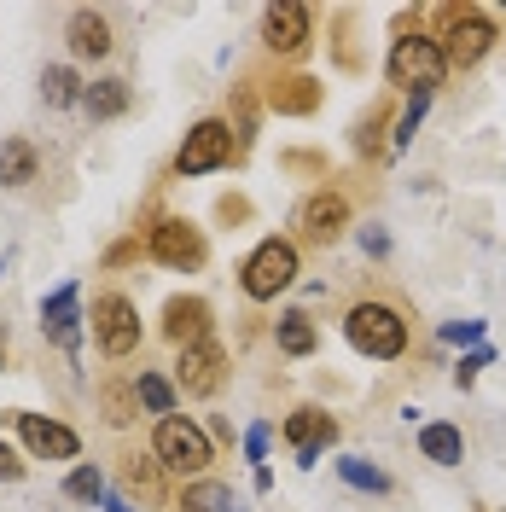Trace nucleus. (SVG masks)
<instances>
[{"mask_svg":"<svg viewBox=\"0 0 506 512\" xmlns=\"http://www.w3.org/2000/svg\"><path fill=\"white\" fill-rule=\"evenodd\" d=\"M344 338L367 361H402L413 344V320L396 297H361L344 309Z\"/></svg>","mask_w":506,"mask_h":512,"instance_id":"f257e3e1","label":"nucleus"},{"mask_svg":"<svg viewBox=\"0 0 506 512\" xmlns=\"http://www.w3.org/2000/svg\"><path fill=\"white\" fill-rule=\"evenodd\" d=\"M431 24H437L431 41L443 47L448 70H477V64L495 53V41H501L495 18H489V6H477V0H448V6H437Z\"/></svg>","mask_w":506,"mask_h":512,"instance_id":"f03ea898","label":"nucleus"},{"mask_svg":"<svg viewBox=\"0 0 506 512\" xmlns=\"http://www.w3.org/2000/svg\"><path fill=\"white\" fill-rule=\"evenodd\" d=\"M448 76L443 64V47L431 41V30H408L390 41V53H384V82L396 88V94H437Z\"/></svg>","mask_w":506,"mask_h":512,"instance_id":"7ed1b4c3","label":"nucleus"},{"mask_svg":"<svg viewBox=\"0 0 506 512\" xmlns=\"http://www.w3.org/2000/svg\"><path fill=\"white\" fill-rule=\"evenodd\" d=\"M152 454H158L163 472H175V478H210V466H216V437L187 414H169L158 419V431H152Z\"/></svg>","mask_w":506,"mask_h":512,"instance_id":"20e7f679","label":"nucleus"},{"mask_svg":"<svg viewBox=\"0 0 506 512\" xmlns=\"http://www.w3.org/2000/svg\"><path fill=\"white\" fill-rule=\"evenodd\" d=\"M297 274H303V251H297V239H262L245 262H239V291L251 297V303H274L280 291L297 286Z\"/></svg>","mask_w":506,"mask_h":512,"instance_id":"39448f33","label":"nucleus"},{"mask_svg":"<svg viewBox=\"0 0 506 512\" xmlns=\"http://www.w3.org/2000/svg\"><path fill=\"white\" fill-rule=\"evenodd\" d=\"M146 256L163 262V268H175V274H198L210 262V239H204V227L192 216H158L146 227Z\"/></svg>","mask_w":506,"mask_h":512,"instance_id":"423d86ee","label":"nucleus"},{"mask_svg":"<svg viewBox=\"0 0 506 512\" xmlns=\"http://www.w3.org/2000/svg\"><path fill=\"white\" fill-rule=\"evenodd\" d=\"M233 158H239L233 123L204 117V123L187 128V140H181V152H175V175H181V181H192V175H216V169H227Z\"/></svg>","mask_w":506,"mask_h":512,"instance_id":"0eeeda50","label":"nucleus"},{"mask_svg":"<svg viewBox=\"0 0 506 512\" xmlns=\"http://www.w3.org/2000/svg\"><path fill=\"white\" fill-rule=\"evenodd\" d=\"M94 344L105 361H128L140 350V309L123 291H99L94 297Z\"/></svg>","mask_w":506,"mask_h":512,"instance_id":"6e6552de","label":"nucleus"},{"mask_svg":"<svg viewBox=\"0 0 506 512\" xmlns=\"http://www.w3.org/2000/svg\"><path fill=\"white\" fill-rule=\"evenodd\" d=\"M309 41H315V6H303V0H274V6H262V47H268V53L303 59Z\"/></svg>","mask_w":506,"mask_h":512,"instance_id":"1a4fd4ad","label":"nucleus"},{"mask_svg":"<svg viewBox=\"0 0 506 512\" xmlns=\"http://www.w3.org/2000/svg\"><path fill=\"white\" fill-rule=\"evenodd\" d=\"M349 216H355L349 192L344 187H320V192H309V198L297 204V239H303V245H338Z\"/></svg>","mask_w":506,"mask_h":512,"instance_id":"9d476101","label":"nucleus"},{"mask_svg":"<svg viewBox=\"0 0 506 512\" xmlns=\"http://www.w3.org/2000/svg\"><path fill=\"white\" fill-rule=\"evenodd\" d=\"M227 350L216 338H204V344H187V350L175 355V390H187L192 402H210V396H222L227 384Z\"/></svg>","mask_w":506,"mask_h":512,"instance_id":"9b49d317","label":"nucleus"},{"mask_svg":"<svg viewBox=\"0 0 506 512\" xmlns=\"http://www.w3.org/2000/svg\"><path fill=\"white\" fill-rule=\"evenodd\" d=\"M12 425H18V437H24V454L30 460H76L82 454V437L53 414H24V408H12Z\"/></svg>","mask_w":506,"mask_h":512,"instance_id":"f8f14e48","label":"nucleus"},{"mask_svg":"<svg viewBox=\"0 0 506 512\" xmlns=\"http://www.w3.org/2000/svg\"><path fill=\"white\" fill-rule=\"evenodd\" d=\"M338 431L344 425H338V414H326V408H291L280 437L297 448V466H320V454L338 443Z\"/></svg>","mask_w":506,"mask_h":512,"instance_id":"ddd939ff","label":"nucleus"},{"mask_svg":"<svg viewBox=\"0 0 506 512\" xmlns=\"http://www.w3.org/2000/svg\"><path fill=\"white\" fill-rule=\"evenodd\" d=\"M210 326H216V309H210V297H198V291H181V297H169V303H163V338H169L175 350L204 344V338H210Z\"/></svg>","mask_w":506,"mask_h":512,"instance_id":"4468645a","label":"nucleus"},{"mask_svg":"<svg viewBox=\"0 0 506 512\" xmlns=\"http://www.w3.org/2000/svg\"><path fill=\"white\" fill-rule=\"evenodd\" d=\"M326 88H320L315 76H303V70H285V76H268V88H262V105L274 111V117H315Z\"/></svg>","mask_w":506,"mask_h":512,"instance_id":"2eb2a0df","label":"nucleus"},{"mask_svg":"<svg viewBox=\"0 0 506 512\" xmlns=\"http://www.w3.org/2000/svg\"><path fill=\"white\" fill-rule=\"evenodd\" d=\"M76 303H82V286H76V280H64L53 297H41V332L70 355L82 350V309H76Z\"/></svg>","mask_w":506,"mask_h":512,"instance_id":"dca6fc26","label":"nucleus"},{"mask_svg":"<svg viewBox=\"0 0 506 512\" xmlns=\"http://www.w3.org/2000/svg\"><path fill=\"white\" fill-rule=\"evenodd\" d=\"M64 47H70V59H111V18L94 12V6H76L70 18H64Z\"/></svg>","mask_w":506,"mask_h":512,"instance_id":"f3484780","label":"nucleus"},{"mask_svg":"<svg viewBox=\"0 0 506 512\" xmlns=\"http://www.w3.org/2000/svg\"><path fill=\"white\" fill-rule=\"evenodd\" d=\"M419 454L448 472V466L466 460V431H460L454 419H425V425H419Z\"/></svg>","mask_w":506,"mask_h":512,"instance_id":"a211bd4d","label":"nucleus"},{"mask_svg":"<svg viewBox=\"0 0 506 512\" xmlns=\"http://www.w3.org/2000/svg\"><path fill=\"white\" fill-rule=\"evenodd\" d=\"M128 105H134V88H128L123 76H99V82L82 88V111L94 123H117V117H128Z\"/></svg>","mask_w":506,"mask_h":512,"instance_id":"6ab92c4d","label":"nucleus"},{"mask_svg":"<svg viewBox=\"0 0 506 512\" xmlns=\"http://www.w3.org/2000/svg\"><path fill=\"white\" fill-rule=\"evenodd\" d=\"M35 175H41V152H35V140H24V134L0 140V187H6V192H24Z\"/></svg>","mask_w":506,"mask_h":512,"instance_id":"aec40b11","label":"nucleus"},{"mask_svg":"<svg viewBox=\"0 0 506 512\" xmlns=\"http://www.w3.org/2000/svg\"><path fill=\"white\" fill-rule=\"evenodd\" d=\"M274 344H280V355H291V361H309V355L320 350V326L303 309H291V315L274 320Z\"/></svg>","mask_w":506,"mask_h":512,"instance_id":"412c9836","label":"nucleus"},{"mask_svg":"<svg viewBox=\"0 0 506 512\" xmlns=\"http://www.w3.org/2000/svg\"><path fill=\"white\" fill-rule=\"evenodd\" d=\"M175 507L181 512H245V501H239L227 483H216V478H192L187 495H181Z\"/></svg>","mask_w":506,"mask_h":512,"instance_id":"4be33fe9","label":"nucleus"},{"mask_svg":"<svg viewBox=\"0 0 506 512\" xmlns=\"http://www.w3.org/2000/svg\"><path fill=\"white\" fill-rule=\"evenodd\" d=\"M390 123H396V117H390V99H384V105H373V111L355 123V134H349L355 152H361V158H390Z\"/></svg>","mask_w":506,"mask_h":512,"instance_id":"5701e85b","label":"nucleus"},{"mask_svg":"<svg viewBox=\"0 0 506 512\" xmlns=\"http://www.w3.org/2000/svg\"><path fill=\"white\" fill-rule=\"evenodd\" d=\"M82 76H76V64H47L41 70V99L53 105V111H70V105H82Z\"/></svg>","mask_w":506,"mask_h":512,"instance_id":"b1692460","label":"nucleus"},{"mask_svg":"<svg viewBox=\"0 0 506 512\" xmlns=\"http://www.w3.org/2000/svg\"><path fill=\"white\" fill-rule=\"evenodd\" d=\"M332 466H338V478H344L349 489H361V495H390V472L373 466L367 454H338Z\"/></svg>","mask_w":506,"mask_h":512,"instance_id":"393cba45","label":"nucleus"},{"mask_svg":"<svg viewBox=\"0 0 506 512\" xmlns=\"http://www.w3.org/2000/svg\"><path fill=\"white\" fill-rule=\"evenodd\" d=\"M134 402H140L146 414L169 419V414H175V384L163 379L158 367H140V373H134Z\"/></svg>","mask_w":506,"mask_h":512,"instance_id":"a878e982","label":"nucleus"},{"mask_svg":"<svg viewBox=\"0 0 506 512\" xmlns=\"http://www.w3.org/2000/svg\"><path fill=\"white\" fill-rule=\"evenodd\" d=\"M123 483L134 495H146V501H163V495H169V489H163L158 454H123Z\"/></svg>","mask_w":506,"mask_h":512,"instance_id":"bb28decb","label":"nucleus"},{"mask_svg":"<svg viewBox=\"0 0 506 512\" xmlns=\"http://www.w3.org/2000/svg\"><path fill=\"white\" fill-rule=\"evenodd\" d=\"M431 99H437V94H408V105H402V117L390 123V152H408V140L419 134V123H425V111H431Z\"/></svg>","mask_w":506,"mask_h":512,"instance_id":"cd10ccee","label":"nucleus"},{"mask_svg":"<svg viewBox=\"0 0 506 512\" xmlns=\"http://www.w3.org/2000/svg\"><path fill=\"white\" fill-rule=\"evenodd\" d=\"M99 408H105V419L111 425H128V419L140 414V402H134V384H99Z\"/></svg>","mask_w":506,"mask_h":512,"instance_id":"c85d7f7f","label":"nucleus"},{"mask_svg":"<svg viewBox=\"0 0 506 512\" xmlns=\"http://www.w3.org/2000/svg\"><path fill=\"white\" fill-rule=\"evenodd\" d=\"M64 495L82 501V507H99V501H105V472H99V466H76V472L64 478Z\"/></svg>","mask_w":506,"mask_h":512,"instance_id":"c756f323","label":"nucleus"},{"mask_svg":"<svg viewBox=\"0 0 506 512\" xmlns=\"http://www.w3.org/2000/svg\"><path fill=\"white\" fill-rule=\"evenodd\" d=\"M489 361H495V350H489V344H477V350H466L460 361H454V384H460V390H472V384H477V373H483Z\"/></svg>","mask_w":506,"mask_h":512,"instance_id":"7c9ffc66","label":"nucleus"},{"mask_svg":"<svg viewBox=\"0 0 506 512\" xmlns=\"http://www.w3.org/2000/svg\"><path fill=\"white\" fill-rule=\"evenodd\" d=\"M437 338H443V344H472V350H477V344L489 338V320H448Z\"/></svg>","mask_w":506,"mask_h":512,"instance_id":"2f4dec72","label":"nucleus"},{"mask_svg":"<svg viewBox=\"0 0 506 512\" xmlns=\"http://www.w3.org/2000/svg\"><path fill=\"white\" fill-rule=\"evenodd\" d=\"M280 169H291V175H326V152H280Z\"/></svg>","mask_w":506,"mask_h":512,"instance_id":"473e14b6","label":"nucleus"},{"mask_svg":"<svg viewBox=\"0 0 506 512\" xmlns=\"http://www.w3.org/2000/svg\"><path fill=\"white\" fill-rule=\"evenodd\" d=\"M349 30H355V12H338V64H344V70H361V53H355Z\"/></svg>","mask_w":506,"mask_h":512,"instance_id":"72a5a7b5","label":"nucleus"},{"mask_svg":"<svg viewBox=\"0 0 506 512\" xmlns=\"http://www.w3.org/2000/svg\"><path fill=\"white\" fill-rule=\"evenodd\" d=\"M216 222H227V227L251 222V198H239V192H227L222 204H216Z\"/></svg>","mask_w":506,"mask_h":512,"instance_id":"f704fd0d","label":"nucleus"},{"mask_svg":"<svg viewBox=\"0 0 506 512\" xmlns=\"http://www.w3.org/2000/svg\"><path fill=\"white\" fill-rule=\"evenodd\" d=\"M24 472H30V460L12 443H0V483H24Z\"/></svg>","mask_w":506,"mask_h":512,"instance_id":"c9c22d12","label":"nucleus"},{"mask_svg":"<svg viewBox=\"0 0 506 512\" xmlns=\"http://www.w3.org/2000/svg\"><path fill=\"white\" fill-rule=\"evenodd\" d=\"M361 251L373 256V262H384V256H390V233H384L379 222H367L361 227Z\"/></svg>","mask_w":506,"mask_h":512,"instance_id":"e433bc0d","label":"nucleus"},{"mask_svg":"<svg viewBox=\"0 0 506 512\" xmlns=\"http://www.w3.org/2000/svg\"><path fill=\"white\" fill-rule=\"evenodd\" d=\"M268 443H274V425H268V419H256L251 431H245V454H251V460H262V454H268Z\"/></svg>","mask_w":506,"mask_h":512,"instance_id":"4c0bfd02","label":"nucleus"},{"mask_svg":"<svg viewBox=\"0 0 506 512\" xmlns=\"http://www.w3.org/2000/svg\"><path fill=\"white\" fill-rule=\"evenodd\" d=\"M134 256H140V233H134V239H117V245L105 251V268H123V262H134Z\"/></svg>","mask_w":506,"mask_h":512,"instance_id":"58836bf2","label":"nucleus"},{"mask_svg":"<svg viewBox=\"0 0 506 512\" xmlns=\"http://www.w3.org/2000/svg\"><path fill=\"white\" fill-rule=\"evenodd\" d=\"M99 507H105V512H134V507H128V501H123V495H105Z\"/></svg>","mask_w":506,"mask_h":512,"instance_id":"ea45409f","label":"nucleus"},{"mask_svg":"<svg viewBox=\"0 0 506 512\" xmlns=\"http://www.w3.org/2000/svg\"><path fill=\"white\" fill-rule=\"evenodd\" d=\"M6 355H12V344H6V326H0V367H6Z\"/></svg>","mask_w":506,"mask_h":512,"instance_id":"a19ab883","label":"nucleus"}]
</instances>
